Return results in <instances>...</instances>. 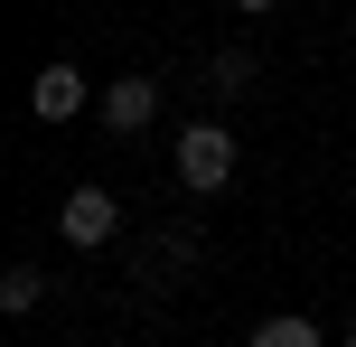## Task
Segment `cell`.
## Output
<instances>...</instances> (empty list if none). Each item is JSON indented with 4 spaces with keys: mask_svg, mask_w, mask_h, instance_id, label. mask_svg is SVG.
Here are the masks:
<instances>
[{
    "mask_svg": "<svg viewBox=\"0 0 356 347\" xmlns=\"http://www.w3.org/2000/svg\"><path fill=\"white\" fill-rule=\"evenodd\" d=\"M207 85H216V94H244V85H253V56H244V47H225V56L207 66Z\"/></svg>",
    "mask_w": 356,
    "mask_h": 347,
    "instance_id": "cell-7",
    "label": "cell"
},
{
    "mask_svg": "<svg viewBox=\"0 0 356 347\" xmlns=\"http://www.w3.org/2000/svg\"><path fill=\"white\" fill-rule=\"evenodd\" d=\"M85 104H94V94H85V75H75L66 56H56V66H38V85H29V113H38V122H75Z\"/></svg>",
    "mask_w": 356,
    "mask_h": 347,
    "instance_id": "cell-4",
    "label": "cell"
},
{
    "mask_svg": "<svg viewBox=\"0 0 356 347\" xmlns=\"http://www.w3.org/2000/svg\"><path fill=\"white\" fill-rule=\"evenodd\" d=\"M56 235L75 244V254H104L113 235H122V207H113V188H66V207H56Z\"/></svg>",
    "mask_w": 356,
    "mask_h": 347,
    "instance_id": "cell-2",
    "label": "cell"
},
{
    "mask_svg": "<svg viewBox=\"0 0 356 347\" xmlns=\"http://www.w3.org/2000/svg\"><path fill=\"white\" fill-rule=\"evenodd\" d=\"M244 347H328V338L309 329V319H291V310H282V319H263V329H253Z\"/></svg>",
    "mask_w": 356,
    "mask_h": 347,
    "instance_id": "cell-6",
    "label": "cell"
},
{
    "mask_svg": "<svg viewBox=\"0 0 356 347\" xmlns=\"http://www.w3.org/2000/svg\"><path fill=\"white\" fill-rule=\"evenodd\" d=\"M38 300H47V263H10V273H0V310H10V319H29Z\"/></svg>",
    "mask_w": 356,
    "mask_h": 347,
    "instance_id": "cell-5",
    "label": "cell"
},
{
    "mask_svg": "<svg viewBox=\"0 0 356 347\" xmlns=\"http://www.w3.org/2000/svg\"><path fill=\"white\" fill-rule=\"evenodd\" d=\"M94 113H104V131H150V113H160V85H150V75H122V85H104L94 94Z\"/></svg>",
    "mask_w": 356,
    "mask_h": 347,
    "instance_id": "cell-3",
    "label": "cell"
},
{
    "mask_svg": "<svg viewBox=\"0 0 356 347\" xmlns=\"http://www.w3.org/2000/svg\"><path fill=\"white\" fill-rule=\"evenodd\" d=\"M234 10H244V19H263V10H272V0H234Z\"/></svg>",
    "mask_w": 356,
    "mask_h": 347,
    "instance_id": "cell-8",
    "label": "cell"
},
{
    "mask_svg": "<svg viewBox=\"0 0 356 347\" xmlns=\"http://www.w3.org/2000/svg\"><path fill=\"white\" fill-rule=\"evenodd\" d=\"M347 347H356V319H347Z\"/></svg>",
    "mask_w": 356,
    "mask_h": 347,
    "instance_id": "cell-9",
    "label": "cell"
},
{
    "mask_svg": "<svg viewBox=\"0 0 356 347\" xmlns=\"http://www.w3.org/2000/svg\"><path fill=\"white\" fill-rule=\"evenodd\" d=\"M178 179H188L197 197H225L234 188V131L225 122H188L178 131Z\"/></svg>",
    "mask_w": 356,
    "mask_h": 347,
    "instance_id": "cell-1",
    "label": "cell"
}]
</instances>
